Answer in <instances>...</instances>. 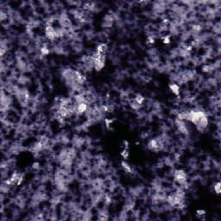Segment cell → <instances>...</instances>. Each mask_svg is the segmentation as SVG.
I'll return each mask as SVG.
<instances>
[{"instance_id":"1","label":"cell","mask_w":221,"mask_h":221,"mask_svg":"<svg viewBox=\"0 0 221 221\" xmlns=\"http://www.w3.org/2000/svg\"><path fill=\"white\" fill-rule=\"evenodd\" d=\"M93 68L100 72L101 71L105 64V55H100L98 53H94L93 55Z\"/></svg>"},{"instance_id":"2","label":"cell","mask_w":221,"mask_h":221,"mask_svg":"<svg viewBox=\"0 0 221 221\" xmlns=\"http://www.w3.org/2000/svg\"><path fill=\"white\" fill-rule=\"evenodd\" d=\"M184 201V194L182 192H177V193H175L174 194H171L168 198V202L173 206H181V204L183 203Z\"/></svg>"},{"instance_id":"3","label":"cell","mask_w":221,"mask_h":221,"mask_svg":"<svg viewBox=\"0 0 221 221\" xmlns=\"http://www.w3.org/2000/svg\"><path fill=\"white\" fill-rule=\"evenodd\" d=\"M148 147L150 150L153 151H160L163 149V142L160 138H156L149 141Z\"/></svg>"},{"instance_id":"4","label":"cell","mask_w":221,"mask_h":221,"mask_svg":"<svg viewBox=\"0 0 221 221\" xmlns=\"http://www.w3.org/2000/svg\"><path fill=\"white\" fill-rule=\"evenodd\" d=\"M45 35L48 39L54 41L55 39L58 38L57 36V29H55L51 24H48L45 28Z\"/></svg>"},{"instance_id":"5","label":"cell","mask_w":221,"mask_h":221,"mask_svg":"<svg viewBox=\"0 0 221 221\" xmlns=\"http://www.w3.org/2000/svg\"><path fill=\"white\" fill-rule=\"evenodd\" d=\"M174 178L176 182H178L179 184H185L186 183V181H187V174L185 171L181 170V169H179V170H176L174 174Z\"/></svg>"},{"instance_id":"6","label":"cell","mask_w":221,"mask_h":221,"mask_svg":"<svg viewBox=\"0 0 221 221\" xmlns=\"http://www.w3.org/2000/svg\"><path fill=\"white\" fill-rule=\"evenodd\" d=\"M88 109V105L86 102H81V103H76L75 102V113L78 115L83 114L86 112Z\"/></svg>"},{"instance_id":"7","label":"cell","mask_w":221,"mask_h":221,"mask_svg":"<svg viewBox=\"0 0 221 221\" xmlns=\"http://www.w3.org/2000/svg\"><path fill=\"white\" fill-rule=\"evenodd\" d=\"M207 125H208V118L206 117V115H204L203 117H201L199 122L197 123L196 127L199 131H203L207 128Z\"/></svg>"},{"instance_id":"8","label":"cell","mask_w":221,"mask_h":221,"mask_svg":"<svg viewBox=\"0 0 221 221\" xmlns=\"http://www.w3.org/2000/svg\"><path fill=\"white\" fill-rule=\"evenodd\" d=\"M22 181V176L18 174V173H15L14 175H12V176L7 181V184L8 185H20Z\"/></svg>"},{"instance_id":"9","label":"cell","mask_w":221,"mask_h":221,"mask_svg":"<svg viewBox=\"0 0 221 221\" xmlns=\"http://www.w3.org/2000/svg\"><path fill=\"white\" fill-rule=\"evenodd\" d=\"M18 99L22 104H23V105L27 104L29 102V95L28 91H26V90L19 91L18 93Z\"/></svg>"},{"instance_id":"10","label":"cell","mask_w":221,"mask_h":221,"mask_svg":"<svg viewBox=\"0 0 221 221\" xmlns=\"http://www.w3.org/2000/svg\"><path fill=\"white\" fill-rule=\"evenodd\" d=\"M176 126H177V129L180 132L185 133V134L187 133V125L185 124L184 121L176 119Z\"/></svg>"},{"instance_id":"11","label":"cell","mask_w":221,"mask_h":221,"mask_svg":"<svg viewBox=\"0 0 221 221\" xmlns=\"http://www.w3.org/2000/svg\"><path fill=\"white\" fill-rule=\"evenodd\" d=\"M106 51H107V45L105 44V43H102L100 45H99L97 49H96V53L100 54V55H105Z\"/></svg>"},{"instance_id":"12","label":"cell","mask_w":221,"mask_h":221,"mask_svg":"<svg viewBox=\"0 0 221 221\" xmlns=\"http://www.w3.org/2000/svg\"><path fill=\"white\" fill-rule=\"evenodd\" d=\"M169 88L171 90V92L175 94V95H179L180 94V86L177 84H170L169 85Z\"/></svg>"},{"instance_id":"13","label":"cell","mask_w":221,"mask_h":221,"mask_svg":"<svg viewBox=\"0 0 221 221\" xmlns=\"http://www.w3.org/2000/svg\"><path fill=\"white\" fill-rule=\"evenodd\" d=\"M122 166H123V169H124L126 172H128V173L132 172V168H131V167H130L128 163H126V162L123 161V162H122Z\"/></svg>"},{"instance_id":"14","label":"cell","mask_w":221,"mask_h":221,"mask_svg":"<svg viewBox=\"0 0 221 221\" xmlns=\"http://www.w3.org/2000/svg\"><path fill=\"white\" fill-rule=\"evenodd\" d=\"M220 182H217L215 185H214V191L217 194H220Z\"/></svg>"},{"instance_id":"15","label":"cell","mask_w":221,"mask_h":221,"mask_svg":"<svg viewBox=\"0 0 221 221\" xmlns=\"http://www.w3.org/2000/svg\"><path fill=\"white\" fill-rule=\"evenodd\" d=\"M135 100L137 101L139 105H142V103H143V101H144V98L142 96V95H138L136 98H135Z\"/></svg>"},{"instance_id":"16","label":"cell","mask_w":221,"mask_h":221,"mask_svg":"<svg viewBox=\"0 0 221 221\" xmlns=\"http://www.w3.org/2000/svg\"><path fill=\"white\" fill-rule=\"evenodd\" d=\"M121 156H122L124 159L128 158V156H129V152H128V149H124L121 152Z\"/></svg>"},{"instance_id":"17","label":"cell","mask_w":221,"mask_h":221,"mask_svg":"<svg viewBox=\"0 0 221 221\" xmlns=\"http://www.w3.org/2000/svg\"><path fill=\"white\" fill-rule=\"evenodd\" d=\"M41 54H42L43 55H48V54L49 53V50H48V48H46V47H43V48H41Z\"/></svg>"},{"instance_id":"18","label":"cell","mask_w":221,"mask_h":221,"mask_svg":"<svg viewBox=\"0 0 221 221\" xmlns=\"http://www.w3.org/2000/svg\"><path fill=\"white\" fill-rule=\"evenodd\" d=\"M205 214H206V213H205L204 210H198L197 211V216L200 217V218H201L202 216H204Z\"/></svg>"},{"instance_id":"19","label":"cell","mask_w":221,"mask_h":221,"mask_svg":"<svg viewBox=\"0 0 221 221\" xmlns=\"http://www.w3.org/2000/svg\"><path fill=\"white\" fill-rule=\"evenodd\" d=\"M203 71H204V72H208V71H210V67H209V66H205V67H203Z\"/></svg>"},{"instance_id":"20","label":"cell","mask_w":221,"mask_h":221,"mask_svg":"<svg viewBox=\"0 0 221 221\" xmlns=\"http://www.w3.org/2000/svg\"><path fill=\"white\" fill-rule=\"evenodd\" d=\"M163 42H164V43H169V38H168V37H165V38L163 39Z\"/></svg>"}]
</instances>
